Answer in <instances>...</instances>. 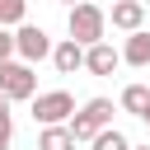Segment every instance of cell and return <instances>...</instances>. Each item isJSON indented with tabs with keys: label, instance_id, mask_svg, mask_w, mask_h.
I'll return each mask as SVG.
<instances>
[{
	"label": "cell",
	"instance_id": "14",
	"mask_svg": "<svg viewBox=\"0 0 150 150\" xmlns=\"http://www.w3.org/2000/svg\"><path fill=\"white\" fill-rule=\"evenodd\" d=\"M14 145V112H9V98L0 94V150Z\"/></svg>",
	"mask_w": 150,
	"mask_h": 150
},
{
	"label": "cell",
	"instance_id": "16",
	"mask_svg": "<svg viewBox=\"0 0 150 150\" xmlns=\"http://www.w3.org/2000/svg\"><path fill=\"white\" fill-rule=\"evenodd\" d=\"M141 122H145V127H150V108H145V112H141Z\"/></svg>",
	"mask_w": 150,
	"mask_h": 150
},
{
	"label": "cell",
	"instance_id": "13",
	"mask_svg": "<svg viewBox=\"0 0 150 150\" xmlns=\"http://www.w3.org/2000/svg\"><path fill=\"white\" fill-rule=\"evenodd\" d=\"M28 14V0H0V28H19Z\"/></svg>",
	"mask_w": 150,
	"mask_h": 150
},
{
	"label": "cell",
	"instance_id": "4",
	"mask_svg": "<svg viewBox=\"0 0 150 150\" xmlns=\"http://www.w3.org/2000/svg\"><path fill=\"white\" fill-rule=\"evenodd\" d=\"M75 112V98L66 89H47V94H33V122L38 127H66Z\"/></svg>",
	"mask_w": 150,
	"mask_h": 150
},
{
	"label": "cell",
	"instance_id": "17",
	"mask_svg": "<svg viewBox=\"0 0 150 150\" xmlns=\"http://www.w3.org/2000/svg\"><path fill=\"white\" fill-rule=\"evenodd\" d=\"M61 5H80V0H61Z\"/></svg>",
	"mask_w": 150,
	"mask_h": 150
},
{
	"label": "cell",
	"instance_id": "3",
	"mask_svg": "<svg viewBox=\"0 0 150 150\" xmlns=\"http://www.w3.org/2000/svg\"><path fill=\"white\" fill-rule=\"evenodd\" d=\"M0 94L9 98V103H23V98H33L38 94V75H33V66L28 61H0Z\"/></svg>",
	"mask_w": 150,
	"mask_h": 150
},
{
	"label": "cell",
	"instance_id": "1",
	"mask_svg": "<svg viewBox=\"0 0 150 150\" xmlns=\"http://www.w3.org/2000/svg\"><path fill=\"white\" fill-rule=\"evenodd\" d=\"M66 33H70V42H80V47H94V42H103V33H108V9H98L94 0H80V5H70Z\"/></svg>",
	"mask_w": 150,
	"mask_h": 150
},
{
	"label": "cell",
	"instance_id": "18",
	"mask_svg": "<svg viewBox=\"0 0 150 150\" xmlns=\"http://www.w3.org/2000/svg\"><path fill=\"white\" fill-rule=\"evenodd\" d=\"M131 150H150V145H131Z\"/></svg>",
	"mask_w": 150,
	"mask_h": 150
},
{
	"label": "cell",
	"instance_id": "10",
	"mask_svg": "<svg viewBox=\"0 0 150 150\" xmlns=\"http://www.w3.org/2000/svg\"><path fill=\"white\" fill-rule=\"evenodd\" d=\"M117 108L131 112V117H141V112L150 108V84H127V89L117 94Z\"/></svg>",
	"mask_w": 150,
	"mask_h": 150
},
{
	"label": "cell",
	"instance_id": "15",
	"mask_svg": "<svg viewBox=\"0 0 150 150\" xmlns=\"http://www.w3.org/2000/svg\"><path fill=\"white\" fill-rule=\"evenodd\" d=\"M9 56H14V33L0 28V61H9Z\"/></svg>",
	"mask_w": 150,
	"mask_h": 150
},
{
	"label": "cell",
	"instance_id": "11",
	"mask_svg": "<svg viewBox=\"0 0 150 150\" xmlns=\"http://www.w3.org/2000/svg\"><path fill=\"white\" fill-rule=\"evenodd\" d=\"M38 150H75L70 127H42L38 131Z\"/></svg>",
	"mask_w": 150,
	"mask_h": 150
},
{
	"label": "cell",
	"instance_id": "2",
	"mask_svg": "<svg viewBox=\"0 0 150 150\" xmlns=\"http://www.w3.org/2000/svg\"><path fill=\"white\" fill-rule=\"evenodd\" d=\"M66 127H70L75 145H89V141H94L103 127H112V98H103V94H98V98L80 103V108L70 112V122H66Z\"/></svg>",
	"mask_w": 150,
	"mask_h": 150
},
{
	"label": "cell",
	"instance_id": "12",
	"mask_svg": "<svg viewBox=\"0 0 150 150\" xmlns=\"http://www.w3.org/2000/svg\"><path fill=\"white\" fill-rule=\"evenodd\" d=\"M89 150H131V141H127V131H117V127H103V131L89 141Z\"/></svg>",
	"mask_w": 150,
	"mask_h": 150
},
{
	"label": "cell",
	"instance_id": "6",
	"mask_svg": "<svg viewBox=\"0 0 150 150\" xmlns=\"http://www.w3.org/2000/svg\"><path fill=\"white\" fill-rule=\"evenodd\" d=\"M108 23H112L117 33H136V28H145V0H112Z\"/></svg>",
	"mask_w": 150,
	"mask_h": 150
},
{
	"label": "cell",
	"instance_id": "9",
	"mask_svg": "<svg viewBox=\"0 0 150 150\" xmlns=\"http://www.w3.org/2000/svg\"><path fill=\"white\" fill-rule=\"evenodd\" d=\"M122 61H127V66H150V28H136V33H127Z\"/></svg>",
	"mask_w": 150,
	"mask_h": 150
},
{
	"label": "cell",
	"instance_id": "5",
	"mask_svg": "<svg viewBox=\"0 0 150 150\" xmlns=\"http://www.w3.org/2000/svg\"><path fill=\"white\" fill-rule=\"evenodd\" d=\"M14 56H19V61H28V66H38V61H47V56H52V38H47L38 23H28V19H23V23L14 28Z\"/></svg>",
	"mask_w": 150,
	"mask_h": 150
},
{
	"label": "cell",
	"instance_id": "7",
	"mask_svg": "<svg viewBox=\"0 0 150 150\" xmlns=\"http://www.w3.org/2000/svg\"><path fill=\"white\" fill-rule=\"evenodd\" d=\"M117 66H122V52H117L108 38L94 42V47H84V70H89V75H112Z\"/></svg>",
	"mask_w": 150,
	"mask_h": 150
},
{
	"label": "cell",
	"instance_id": "8",
	"mask_svg": "<svg viewBox=\"0 0 150 150\" xmlns=\"http://www.w3.org/2000/svg\"><path fill=\"white\" fill-rule=\"evenodd\" d=\"M52 66H56L61 75H75V70H84V47H80V42H70V38L52 42Z\"/></svg>",
	"mask_w": 150,
	"mask_h": 150
}]
</instances>
